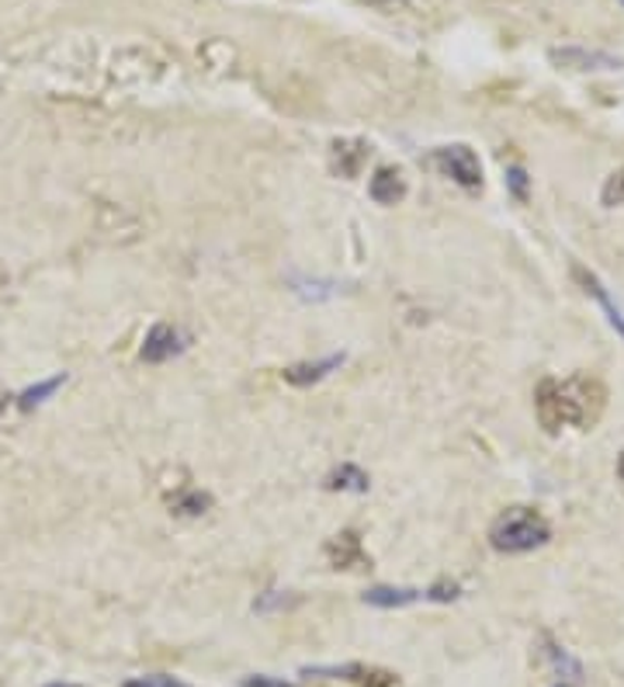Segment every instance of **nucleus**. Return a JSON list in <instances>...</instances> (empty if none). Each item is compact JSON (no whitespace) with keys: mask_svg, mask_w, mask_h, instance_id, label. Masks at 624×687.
<instances>
[{"mask_svg":"<svg viewBox=\"0 0 624 687\" xmlns=\"http://www.w3.org/2000/svg\"><path fill=\"white\" fill-rule=\"evenodd\" d=\"M603 403H608V390L590 376L545 379L534 393V410L548 434H559L562 428H594L603 414Z\"/></svg>","mask_w":624,"mask_h":687,"instance_id":"1","label":"nucleus"},{"mask_svg":"<svg viewBox=\"0 0 624 687\" xmlns=\"http://www.w3.org/2000/svg\"><path fill=\"white\" fill-rule=\"evenodd\" d=\"M551 538V524L542 510L534 507H510L489 527V545L504 556H524L542 549Z\"/></svg>","mask_w":624,"mask_h":687,"instance_id":"2","label":"nucleus"},{"mask_svg":"<svg viewBox=\"0 0 624 687\" xmlns=\"http://www.w3.org/2000/svg\"><path fill=\"white\" fill-rule=\"evenodd\" d=\"M426 164H431L441 178L455 181L458 188H466V191L483 188V161H479V153L472 147H466V143L437 147L431 156H426Z\"/></svg>","mask_w":624,"mask_h":687,"instance_id":"3","label":"nucleus"},{"mask_svg":"<svg viewBox=\"0 0 624 687\" xmlns=\"http://www.w3.org/2000/svg\"><path fill=\"white\" fill-rule=\"evenodd\" d=\"M191 344V333L184 327H174V323H156L147 341H142V361L147 365H164L177 355H184Z\"/></svg>","mask_w":624,"mask_h":687,"instance_id":"4","label":"nucleus"},{"mask_svg":"<svg viewBox=\"0 0 624 687\" xmlns=\"http://www.w3.org/2000/svg\"><path fill=\"white\" fill-rule=\"evenodd\" d=\"M551 60L565 69H617L621 60L611 56V52H597V49H580V46H569V49H551Z\"/></svg>","mask_w":624,"mask_h":687,"instance_id":"5","label":"nucleus"},{"mask_svg":"<svg viewBox=\"0 0 624 687\" xmlns=\"http://www.w3.org/2000/svg\"><path fill=\"white\" fill-rule=\"evenodd\" d=\"M341 365H344V355H327L319 361H298L292 368H284V382L289 385H316V382H323L330 372H336Z\"/></svg>","mask_w":624,"mask_h":687,"instance_id":"6","label":"nucleus"},{"mask_svg":"<svg viewBox=\"0 0 624 687\" xmlns=\"http://www.w3.org/2000/svg\"><path fill=\"white\" fill-rule=\"evenodd\" d=\"M576 278H580V285L586 289V295H594V303L603 309V316H608V323L621 333V341H624V313H621V306L614 303V298L608 295V289L600 285V278L590 275V271H583V268H576Z\"/></svg>","mask_w":624,"mask_h":687,"instance_id":"7","label":"nucleus"},{"mask_svg":"<svg viewBox=\"0 0 624 687\" xmlns=\"http://www.w3.org/2000/svg\"><path fill=\"white\" fill-rule=\"evenodd\" d=\"M368 143L361 139H344V143H333V167L341 170V178H358L365 161H368Z\"/></svg>","mask_w":624,"mask_h":687,"instance_id":"8","label":"nucleus"},{"mask_svg":"<svg viewBox=\"0 0 624 687\" xmlns=\"http://www.w3.org/2000/svg\"><path fill=\"white\" fill-rule=\"evenodd\" d=\"M368 191H371V199L379 202V205H396V202L406 195V181H403V174H399V170L379 167V170H374L371 185H368Z\"/></svg>","mask_w":624,"mask_h":687,"instance_id":"9","label":"nucleus"},{"mask_svg":"<svg viewBox=\"0 0 624 687\" xmlns=\"http://www.w3.org/2000/svg\"><path fill=\"white\" fill-rule=\"evenodd\" d=\"M423 597V590H417V587H371L368 594H365V605H371V608H406V605H417Z\"/></svg>","mask_w":624,"mask_h":687,"instance_id":"10","label":"nucleus"},{"mask_svg":"<svg viewBox=\"0 0 624 687\" xmlns=\"http://www.w3.org/2000/svg\"><path fill=\"white\" fill-rule=\"evenodd\" d=\"M545 653H548L551 666H556V674H559L565 684H573V687H576V684L583 680V666H580V660H576V657H569L562 646L548 643V649H545Z\"/></svg>","mask_w":624,"mask_h":687,"instance_id":"11","label":"nucleus"},{"mask_svg":"<svg viewBox=\"0 0 624 687\" xmlns=\"http://www.w3.org/2000/svg\"><path fill=\"white\" fill-rule=\"evenodd\" d=\"M63 382H66V376H52V379H46V382H39V385H31V390H25L22 396H17V407H22V410L39 407V403H46L52 393L60 390Z\"/></svg>","mask_w":624,"mask_h":687,"instance_id":"12","label":"nucleus"},{"mask_svg":"<svg viewBox=\"0 0 624 687\" xmlns=\"http://www.w3.org/2000/svg\"><path fill=\"white\" fill-rule=\"evenodd\" d=\"M330 489H354V493H365L368 489V475L358 466H341L330 475Z\"/></svg>","mask_w":624,"mask_h":687,"instance_id":"13","label":"nucleus"},{"mask_svg":"<svg viewBox=\"0 0 624 687\" xmlns=\"http://www.w3.org/2000/svg\"><path fill=\"white\" fill-rule=\"evenodd\" d=\"M330 556H333L336 567H347L351 559H361L358 538H354L351 532H347V535H336V538L330 542Z\"/></svg>","mask_w":624,"mask_h":687,"instance_id":"14","label":"nucleus"},{"mask_svg":"<svg viewBox=\"0 0 624 687\" xmlns=\"http://www.w3.org/2000/svg\"><path fill=\"white\" fill-rule=\"evenodd\" d=\"M295 292L302 295V298H313V303H319V298H333L336 289L333 281H306V278H295Z\"/></svg>","mask_w":624,"mask_h":687,"instance_id":"15","label":"nucleus"},{"mask_svg":"<svg viewBox=\"0 0 624 687\" xmlns=\"http://www.w3.org/2000/svg\"><path fill=\"white\" fill-rule=\"evenodd\" d=\"M298 597H289V594H281V590H267V594H260L257 601H254V611L257 614H271V611H278V608H289V605H295Z\"/></svg>","mask_w":624,"mask_h":687,"instance_id":"16","label":"nucleus"},{"mask_svg":"<svg viewBox=\"0 0 624 687\" xmlns=\"http://www.w3.org/2000/svg\"><path fill=\"white\" fill-rule=\"evenodd\" d=\"M125 687H191V684L177 680V677H170V674H147V677L125 680Z\"/></svg>","mask_w":624,"mask_h":687,"instance_id":"17","label":"nucleus"},{"mask_svg":"<svg viewBox=\"0 0 624 687\" xmlns=\"http://www.w3.org/2000/svg\"><path fill=\"white\" fill-rule=\"evenodd\" d=\"M603 205H624V167L611 174V181L603 185Z\"/></svg>","mask_w":624,"mask_h":687,"instance_id":"18","label":"nucleus"},{"mask_svg":"<svg viewBox=\"0 0 624 687\" xmlns=\"http://www.w3.org/2000/svg\"><path fill=\"white\" fill-rule=\"evenodd\" d=\"M507 185H510V191H513V199H527V174H524V167H510L507 170Z\"/></svg>","mask_w":624,"mask_h":687,"instance_id":"19","label":"nucleus"},{"mask_svg":"<svg viewBox=\"0 0 624 687\" xmlns=\"http://www.w3.org/2000/svg\"><path fill=\"white\" fill-rule=\"evenodd\" d=\"M243 687H295L292 680H284V677H267V674H254V677H246Z\"/></svg>","mask_w":624,"mask_h":687,"instance_id":"20","label":"nucleus"},{"mask_svg":"<svg viewBox=\"0 0 624 687\" xmlns=\"http://www.w3.org/2000/svg\"><path fill=\"white\" fill-rule=\"evenodd\" d=\"M423 597H431V601H455V597H458V587H455V584H451V587H448V584H437L434 590H426Z\"/></svg>","mask_w":624,"mask_h":687,"instance_id":"21","label":"nucleus"},{"mask_svg":"<svg viewBox=\"0 0 624 687\" xmlns=\"http://www.w3.org/2000/svg\"><path fill=\"white\" fill-rule=\"evenodd\" d=\"M358 4H368V8H374V11H396V8L406 4V0H358Z\"/></svg>","mask_w":624,"mask_h":687,"instance_id":"22","label":"nucleus"},{"mask_svg":"<svg viewBox=\"0 0 624 687\" xmlns=\"http://www.w3.org/2000/svg\"><path fill=\"white\" fill-rule=\"evenodd\" d=\"M617 483H621V489H624V451H621V458H617Z\"/></svg>","mask_w":624,"mask_h":687,"instance_id":"23","label":"nucleus"},{"mask_svg":"<svg viewBox=\"0 0 624 687\" xmlns=\"http://www.w3.org/2000/svg\"><path fill=\"white\" fill-rule=\"evenodd\" d=\"M46 687H80V684H46Z\"/></svg>","mask_w":624,"mask_h":687,"instance_id":"24","label":"nucleus"},{"mask_svg":"<svg viewBox=\"0 0 624 687\" xmlns=\"http://www.w3.org/2000/svg\"><path fill=\"white\" fill-rule=\"evenodd\" d=\"M556 687H573V684H565V680H559V684H556Z\"/></svg>","mask_w":624,"mask_h":687,"instance_id":"25","label":"nucleus"},{"mask_svg":"<svg viewBox=\"0 0 624 687\" xmlns=\"http://www.w3.org/2000/svg\"><path fill=\"white\" fill-rule=\"evenodd\" d=\"M621 4H624V0H621Z\"/></svg>","mask_w":624,"mask_h":687,"instance_id":"26","label":"nucleus"}]
</instances>
